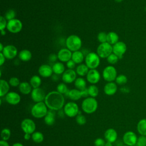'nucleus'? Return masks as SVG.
Here are the masks:
<instances>
[{
  "instance_id": "4",
  "label": "nucleus",
  "mask_w": 146,
  "mask_h": 146,
  "mask_svg": "<svg viewBox=\"0 0 146 146\" xmlns=\"http://www.w3.org/2000/svg\"><path fill=\"white\" fill-rule=\"evenodd\" d=\"M47 112V107L43 102L36 103L32 107L31 110V113L32 116L38 119L44 117Z\"/></svg>"
},
{
  "instance_id": "25",
  "label": "nucleus",
  "mask_w": 146,
  "mask_h": 146,
  "mask_svg": "<svg viewBox=\"0 0 146 146\" xmlns=\"http://www.w3.org/2000/svg\"><path fill=\"white\" fill-rule=\"evenodd\" d=\"M19 59L23 62H28L32 58V54L29 50L24 49L21 50L18 54Z\"/></svg>"
},
{
  "instance_id": "31",
  "label": "nucleus",
  "mask_w": 146,
  "mask_h": 146,
  "mask_svg": "<svg viewBox=\"0 0 146 146\" xmlns=\"http://www.w3.org/2000/svg\"><path fill=\"white\" fill-rule=\"evenodd\" d=\"M68 97L72 100H78L82 96L80 90L78 89H72L70 90Z\"/></svg>"
},
{
  "instance_id": "53",
  "label": "nucleus",
  "mask_w": 146,
  "mask_h": 146,
  "mask_svg": "<svg viewBox=\"0 0 146 146\" xmlns=\"http://www.w3.org/2000/svg\"><path fill=\"white\" fill-rule=\"evenodd\" d=\"M12 146H24L22 144L20 143H15L12 145Z\"/></svg>"
},
{
  "instance_id": "57",
  "label": "nucleus",
  "mask_w": 146,
  "mask_h": 146,
  "mask_svg": "<svg viewBox=\"0 0 146 146\" xmlns=\"http://www.w3.org/2000/svg\"><path fill=\"white\" fill-rule=\"evenodd\" d=\"M115 1L117 3H120V2H121L123 1V0H115Z\"/></svg>"
},
{
  "instance_id": "22",
  "label": "nucleus",
  "mask_w": 146,
  "mask_h": 146,
  "mask_svg": "<svg viewBox=\"0 0 146 146\" xmlns=\"http://www.w3.org/2000/svg\"><path fill=\"white\" fill-rule=\"evenodd\" d=\"M44 123L48 125H52L55 121V111L50 110L48 111L46 115L44 117Z\"/></svg>"
},
{
  "instance_id": "56",
  "label": "nucleus",
  "mask_w": 146,
  "mask_h": 146,
  "mask_svg": "<svg viewBox=\"0 0 146 146\" xmlns=\"http://www.w3.org/2000/svg\"><path fill=\"white\" fill-rule=\"evenodd\" d=\"M1 33L2 35H5V34H6V31H5V30H1Z\"/></svg>"
},
{
  "instance_id": "17",
  "label": "nucleus",
  "mask_w": 146,
  "mask_h": 146,
  "mask_svg": "<svg viewBox=\"0 0 146 146\" xmlns=\"http://www.w3.org/2000/svg\"><path fill=\"white\" fill-rule=\"evenodd\" d=\"M72 52L68 48H63L60 49L57 54L58 59L62 62H67L71 59Z\"/></svg>"
},
{
  "instance_id": "55",
  "label": "nucleus",
  "mask_w": 146,
  "mask_h": 146,
  "mask_svg": "<svg viewBox=\"0 0 146 146\" xmlns=\"http://www.w3.org/2000/svg\"><path fill=\"white\" fill-rule=\"evenodd\" d=\"M3 48H4V47H3V44H2V43H0V51H1V52H2Z\"/></svg>"
},
{
  "instance_id": "36",
  "label": "nucleus",
  "mask_w": 146,
  "mask_h": 146,
  "mask_svg": "<svg viewBox=\"0 0 146 146\" xmlns=\"http://www.w3.org/2000/svg\"><path fill=\"white\" fill-rule=\"evenodd\" d=\"M10 136H11V131L9 128H5L2 130L1 133V136L2 140L7 141L10 139Z\"/></svg>"
},
{
  "instance_id": "35",
  "label": "nucleus",
  "mask_w": 146,
  "mask_h": 146,
  "mask_svg": "<svg viewBox=\"0 0 146 146\" xmlns=\"http://www.w3.org/2000/svg\"><path fill=\"white\" fill-rule=\"evenodd\" d=\"M89 96L92 98L96 97L99 94V89L97 86L94 84L91 85L88 88Z\"/></svg>"
},
{
  "instance_id": "14",
  "label": "nucleus",
  "mask_w": 146,
  "mask_h": 146,
  "mask_svg": "<svg viewBox=\"0 0 146 146\" xmlns=\"http://www.w3.org/2000/svg\"><path fill=\"white\" fill-rule=\"evenodd\" d=\"M1 52H2L6 59H13L17 56L18 50L15 46L9 44L4 46V48Z\"/></svg>"
},
{
  "instance_id": "23",
  "label": "nucleus",
  "mask_w": 146,
  "mask_h": 146,
  "mask_svg": "<svg viewBox=\"0 0 146 146\" xmlns=\"http://www.w3.org/2000/svg\"><path fill=\"white\" fill-rule=\"evenodd\" d=\"M19 91L24 95H27L31 92L32 87L31 84L26 82H21L19 86Z\"/></svg>"
},
{
  "instance_id": "49",
  "label": "nucleus",
  "mask_w": 146,
  "mask_h": 146,
  "mask_svg": "<svg viewBox=\"0 0 146 146\" xmlns=\"http://www.w3.org/2000/svg\"><path fill=\"white\" fill-rule=\"evenodd\" d=\"M5 56L2 54V52H0V66H2L5 62Z\"/></svg>"
},
{
  "instance_id": "45",
  "label": "nucleus",
  "mask_w": 146,
  "mask_h": 146,
  "mask_svg": "<svg viewBox=\"0 0 146 146\" xmlns=\"http://www.w3.org/2000/svg\"><path fill=\"white\" fill-rule=\"evenodd\" d=\"M7 22L6 21V19L5 18V17L1 16L0 19V30H3L7 27Z\"/></svg>"
},
{
  "instance_id": "50",
  "label": "nucleus",
  "mask_w": 146,
  "mask_h": 146,
  "mask_svg": "<svg viewBox=\"0 0 146 146\" xmlns=\"http://www.w3.org/2000/svg\"><path fill=\"white\" fill-rule=\"evenodd\" d=\"M57 58H58V56L55 54H51L49 56V60L50 61H51L52 62H54L56 61Z\"/></svg>"
},
{
  "instance_id": "32",
  "label": "nucleus",
  "mask_w": 146,
  "mask_h": 146,
  "mask_svg": "<svg viewBox=\"0 0 146 146\" xmlns=\"http://www.w3.org/2000/svg\"><path fill=\"white\" fill-rule=\"evenodd\" d=\"M42 80L40 78L38 75L33 76L30 80V84L33 88H39L41 85Z\"/></svg>"
},
{
  "instance_id": "19",
  "label": "nucleus",
  "mask_w": 146,
  "mask_h": 146,
  "mask_svg": "<svg viewBox=\"0 0 146 146\" xmlns=\"http://www.w3.org/2000/svg\"><path fill=\"white\" fill-rule=\"evenodd\" d=\"M52 68L48 64H42L38 68L39 74L43 78H48L52 75Z\"/></svg>"
},
{
  "instance_id": "44",
  "label": "nucleus",
  "mask_w": 146,
  "mask_h": 146,
  "mask_svg": "<svg viewBox=\"0 0 146 146\" xmlns=\"http://www.w3.org/2000/svg\"><path fill=\"white\" fill-rule=\"evenodd\" d=\"M107 34L105 32H100L98 35V40L101 43L107 42Z\"/></svg>"
},
{
  "instance_id": "24",
  "label": "nucleus",
  "mask_w": 146,
  "mask_h": 146,
  "mask_svg": "<svg viewBox=\"0 0 146 146\" xmlns=\"http://www.w3.org/2000/svg\"><path fill=\"white\" fill-rule=\"evenodd\" d=\"M10 90L9 83L5 80H0V96L2 97L6 95Z\"/></svg>"
},
{
  "instance_id": "47",
  "label": "nucleus",
  "mask_w": 146,
  "mask_h": 146,
  "mask_svg": "<svg viewBox=\"0 0 146 146\" xmlns=\"http://www.w3.org/2000/svg\"><path fill=\"white\" fill-rule=\"evenodd\" d=\"M75 64L76 63L72 60H70L69 61H68L67 63H66V65H67V67L68 68V69H72L74 68H75Z\"/></svg>"
},
{
  "instance_id": "13",
  "label": "nucleus",
  "mask_w": 146,
  "mask_h": 146,
  "mask_svg": "<svg viewBox=\"0 0 146 146\" xmlns=\"http://www.w3.org/2000/svg\"><path fill=\"white\" fill-rule=\"evenodd\" d=\"M112 52L118 56L119 59L123 58L124 54L127 50V46L125 43L121 41H119L115 44H113Z\"/></svg>"
},
{
  "instance_id": "58",
  "label": "nucleus",
  "mask_w": 146,
  "mask_h": 146,
  "mask_svg": "<svg viewBox=\"0 0 146 146\" xmlns=\"http://www.w3.org/2000/svg\"><path fill=\"white\" fill-rule=\"evenodd\" d=\"M122 146H129V145H125H125H122Z\"/></svg>"
},
{
  "instance_id": "8",
  "label": "nucleus",
  "mask_w": 146,
  "mask_h": 146,
  "mask_svg": "<svg viewBox=\"0 0 146 146\" xmlns=\"http://www.w3.org/2000/svg\"><path fill=\"white\" fill-rule=\"evenodd\" d=\"M102 75L103 79L106 81L108 82H112L115 80L117 77V71L113 66H108L104 68Z\"/></svg>"
},
{
  "instance_id": "26",
  "label": "nucleus",
  "mask_w": 146,
  "mask_h": 146,
  "mask_svg": "<svg viewBox=\"0 0 146 146\" xmlns=\"http://www.w3.org/2000/svg\"><path fill=\"white\" fill-rule=\"evenodd\" d=\"M137 131L141 135L146 136V118L139 121L137 124Z\"/></svg>"
},
{
  "instance_id": "41",
  "label": "nucleus",
  "mask_w": 146,
  "mask_h": 146,
  "mask_svg": "<svg viewBox=\"0 0 146 146\" xmlns=\"http://www.w3.org/2000/svg\"><path fill=\"white\" fill-rule=\"evenodd\" d=\"M119 58L117 55H116L115 54L112 53L111 55H110L107 58V62L111 64H114L116 63L118 61Z\"/></svg>"
},
{
  "instance_id": "28",
  "label": "nucleus",
  "mask_w": 146,
  "mask_h": 146,
  "mask_svg": "<svg viewBox=\"0 0 146 146\" xmlns=\"http://www.w3.org/2000/svg\"><path fill=\"white\" fill-rule=\"evenodd\" d=\"M71 59L76 64H80L83 62L84 59V55L83 52L80 51H74L72 54Z\"/></svg>"
},
{
  "instance_id": "29",
  "label": "nucleus",
  "mask_w": 146,
  "mask_h": 146,
  "mask_svg": "<svg viewBox=\"0 0 146 146\" xmlns=\"http://www.w3.org/2000/svg\"><path fill=\"white\" fill-rule=\"evenodd\" d=\"M119 42V36L118 35L113 31H111L107 34V42L110 44H115Z\"/></svg>"
},
{
  "instance_id": "40",
  "label": "nucleus",
  "mask_w": 146,
  "mask_h": 146,
  "mask_svg": "<svg viewBox=\"0 0 146 146\" xmlns=\"http://www.w3.org/2000/svg\"><path fill=\"white\" fill-rule=\"evenodd\" d=\"M76 122L79 124V125H84L86 122H87V120H86V117L82 115L81 113H78V115L76 116Z\"/></svg>"
},
{
  "instance_id": "39",
  "label": "nucleus",
  "mask_w": 146,
  "mask_h": 146,
  "mask_svg": "<svg viewBox=\"0 0 146 146\" xmlns=\"http://www.w3.org/2000/svg\"><path fill=\"white\" fill-rule=\"evenodd\" d=\"M15 16H16L15 11L13 9H9L6 12L5 15V18L6 19V20L10 21L14 19Z\"/></svg>"
},
{
  "instance_id": "43",
  "label": "nucleus",
  "mask_w": 146,
  "mask_h": 146,
  "mask_svg": "<svg viewBox=\"0 0 146 146\" xmlns=\"http://www.w3.org/2000/svg\"><path fill=\"white\" fill-rule=\"evenodd\" d=\"M9 83L12 87H17L20 84L19 79L17 77H11L9 81Z\"/></svg>"
},
{
  "instance_id": "7",
  "label": "nucleus",
  "mask_w": 146,
  "mask_h": 146,
  "mask_svg": "<svg viewBox=\"0 0 146 146\" xmlns=\"http://www.w3.org/2000/svg\"><path fill=\"white\" fill-rule=\"evenodd\" d=\"M63 111L65 115L70 117L76 116L79 112L78 104L73 102L66 103L64 106Z\"/></svg>"
},
{
  "instance_id": "20",
  "label": "nucleus",
  "mask_w": 146,
  "mask_h": 146,
  "mask_svg": "<svg viewBox=\"0 0 146 146\" xmlns=\"http://www.w3.org/2000/svg\"><path fill=\"white\" fill-rule=\"evenodd\" d=\"M104 138L107 141L114 143L117 137V133L113 128H108L104 132Z\"/></svg>"
},
{
  "instance_id": "15",
  "label": "nucleus",
  "mask_w": 146,
  "mask_h": 146,
  "mask_svg": "<svg viewBox=\"0 0 146 146\" xmlns=\"http://www.w3.org/2000/svg\"><path fill=\"white\" fill-rule=\"evenodd\" d=\"M76 79V72L72 69L66 70L62 76V79L64 83H71Z\"/></svg>"
},
{
  "instance_id": "10",
  "label": "nucleus",
  "mask_w": 146,
  "mask_h": 146,
  "mask_svg": "<svg viewBox=\"0 0 146 146\" xmlns=\"http://www.w3.org/2000/svg\"><path fill=\"white\" fill-rule=\"evenodd\" d=\"M21 127L25 133L33 134L35 131L36 125L32 119L26 118L22 121Z\"/></svg>"
},
{
  "instance_id": "11",
  "label": "nucleus",
  "mask_w": 146,
  "mask_h": 146,
  "mask_svg": "<svg viewBox=\"0 0 146 146\" xmlns=\"http://www.w3.org/2000/svg\"><path fill=\"white\" fill-rule=\"evenodd\" d=\"M137 137L135 132L131 131L126 132L123 136V143L129 146H135L136 144Z\"/></svg>"
},
{
  "instance_id": "3",
  "label": "nucleus",
  "mask_w": 146,
  "mask_h": 146,
  "mask_svg": "<svg viewBox=\"0 0 146 146\" xmlns=\"http://www.w3.org/2000/svg\"><path fill=\"white\" fill-rule=\"evenodd\" d=\"M82 42L79 36L76 35H71L68 36L66 40V45L67 48L71 51H76L82 47Z\"/></svg>"
},
{
  "instance_id": "16",
  "label": "nucleus",
  "mask_w": 146,
  "mask_h": 146,
  "mask_svg": "<svg viewBox=\"0 0 146 146\" xmlns=\"http://www.w3.org/2000/svg\"><path fill=\"white\" fill-rule=\"evenodd\" d=\"M86 78L89 83L94 84L99 82L100 79V74L97 70L91 69L87 74Z\"/></svg>"
},
{
  "instance_id": "1",
  "label": "nucleus",
  "mask_w": 146,
  "mask_h": 146,
  "mask_svg": "<svg viewBox=\"0 0 146 146\" xmlns=\"http://www.w3.org/2000/svg\"><path fill=\"white\" fill-rule=\"evenodd\" d=\"M44 103L50 110L59 111L64 106V98L63 95L57 91H53L46 95Z\"/></svg>"
},
{
  "instance_id": "48",
  "label": "nucleus",
  "mask_w": 146,
  "mask_h": 146,
  "mask_svg": "<svg viewBox=\"0 0 146 146\" xmlns=\"http://www.w3.org/2000/svg\"><path fill=\"white\" fill-rule=\"evenodd\" d=\"M82 94V96L84 97V98H88L87 96L89 95L88 94V88H85L82 90H80Z\"/></svg>"
},
{
  "instance_id": "51",
  "label": "nucleus",
  "mask_w": 146,
  "mask_h": 146,
  "mask_svg": "<svg viewBox=\"0 0 146 146\" xmlns=\"http://www.w3.org/2000/svg\"><path fill=\"white\" fill-rule=\"evenodd\" d=\"M0 146H10L9 144L7 143V141L1 140L0 141Z\"/></svg>"
},
{
  "instance_id": "21",
  "label": "nucleus",
  "mask_w": 146,
  "mask_h": 146,
  "mask_svg": "<svg viewBox=\"0 0 146 146\" xmlns=\"http://www.w3.org/2000/svg\"><path fill=\"white\" fill-rule=\"evenodd\" d=\"M117 90V85L115 83L108 82L107 83L104 87V93L109 96H111L114 95Z\"/></svg>"
},
{
  "instance_id": "30",
  "label": "nucleus",
  "mask_w": 146,
  "mask_h": 146,
  "mask_svg": "<svg viewBox=\"0 0 146 146\" xmlns=\"http://www.w3.org/2000/svg\"><path fill=\"white\" fill-rule=\"evenodd\" d=\"M89 68L87 66L86 64H79L76 69V74L80 76H84L85 75H87L89 71Z\"/></svg>"
},
{
  "instance_id": "38",
  "label": "nucleus",
  "mask_w": 146,
  "mask_h": 146,
  "mask_svg": "<svg viewBox=\"0 0 146 146\" xmlns=\"http://www.w3.org/2000/svg\"><path fill=\"white\" fill-rule=\"evenodd\" d=\"M57 91L61 94H66V93L68 91V89L67 88V86L64 83H59L56 87Z\"/></svg>"
},
{
  "instance_id": "12",
  "label": "nucleus",
  "mask_w": 146,
  "mask_h": 146,
  "mask_svg": "<svg viewBox=\"0 0 146 146\" xmlns=\"http://www.w3.org/2000/svg\"><path fill=\"white\" fill-rule=\"evenodd\" d=\"M46 94L44 90L40 88H34L31 92V97L35 103L42 102L44 101Z\"/></svg>"
},
{
  "instance_id": "27",
  "label": "nucleus",
  "mask_w": 146,
  "mask_h": 146,
  "mask_svg": "<svg viewBox=\"0 0 146 146\" xmlns=\"http://www.w3.org/2000/svg\"><path fill=\"white\" fill-rule=\"evenodd\" d=\"M53 72L56 75L63 74L65 71V67L64 64L62 62H56L55 63L52 67Z\"/></svg>"
},
{
  "instance_id": "37",
  "label": "nucleus",
  "mask_w": 146,
  "mask_h": 146,
  "mask_svg": "<svg viewBox=\"0 0 146 146\" xmlns=\"http://www.w3.org/2000/svg\"><path fill=\"white\" fill-rule=\"evenodd\" d=\"M116 83L119 85H124L127 83L128 79L127 77L123 74H120L117 76L115 79Z\"/></svg>"
},
{
  "instance_id": "5",
  "label": "nucleus",
  "mask_w": 146,
  "mask_h": 146,
  "mask_svg": "<svg viewBox=\"0 0 146 146\" xmlns=\"http://www.w3.org/2000/svg\"><path fill=\"white\" fill-rule=\"evenodd\" d=\"M85 63L91 69H96L100 64V57L94 52H91L85 57Z\"/></svg>"
},
{
  "instance_id": "18",
  "label": "nucleus",
  "mask_w": 146,
  "mask_h": 146,
  "mask_svg": "<svg viewBox=\"0 0 146 146\" xmlns=\"http://www.w3.org/2000/svg\"><path fill=\"white\" fill-rule=\"evenodd\" d=\"M5 100L10 104L17 105L21 101V96L17 92H9L5 95Z\"/></svg>"
},
{
  "instance_id": "34",
  "label": "nucleus",
  "mask_w": 146,
  "mask_h": 146,
  "mask_svg": "<svg viewBox=\"0 0 146 146\" xmlns=\"http://www.w3.org/2000/svg\"><path fill=\"white\" fill-rule=\"evenodd\" d=\"M31 138L35 143H40L44 140V136L42 132L39 131H35L31 134Z\"/></svg>"
},
{
  "instance_id": "42",
  "label": "nucleus",
  "mask_w": 146,
  "mask_h": 146,
  "mask_svg": "<svg viewBox=\"0 0 146 146\" xmlns=\"http://www.w3.org/2000/svg\"><path fill=\"white\" fill-rule=\"evenodd\" d=\"M135 146H146V136L141 135L137 137V142Z\"/></svg>"
},
{
  "instance_id": "9",
  "label": "nucleus",
  "mask_w": 146,
  "mask_h": 146,
  "mask_svg": "<svg viewBox=\"0 0 146 146\" xmlns=\"http://www.w3.org/2000/svg\"><path fill=\"white\" fill-rule=\"evenodd\" d=\"M23 25L22 22L18 19L14 18L13 19L8 21L6 29L11 33H18L22 29Z\"/></svg>"
},
{
  "instance_id": "33",
  "label": "nucleus",
  "mask_w": 146,
  "mask_h": 146,
  "mask_svg": "<svg viewBox=\"0 0 146 146\" xmlns=\"http://www.w3.org/2000/svg\"><path fill=\"white\" fill-rule=\"evenodd\" d=\"M75 86L76 89L79 90H82L86 88V82L82 78H78L75 80Z\"/></svg>"
},
{
  "instance_id": "2",
  "label": "nucleus",
  "mask_w": 146,
  "mask_h": 146,
  "mask_svg": "<svg viewBox=\"0 0 146 146\" xmlns=\"http://www.w3.org/2000/svg\"><path fill=\"white\" fill-rule=\"evenodd\" d=\"M98 106L97 100L95 98L88 97L83 100L82 103V108L83 111L88 114L95 112Z\"/></svg>"
},
{
  "instance_id": "6",
  "label": "nucleus",
  "mask_w": 146,
  "mask_h": 146,
  "mask_svg": "<svg viewBox=\"0 0 146 146\" xmlns=\"http://www.w3.org/2000/svg\"><path fill=\"white\" fill-rule=\"evenodd\" d=\"M113 51V47L108 42L100 43L97 48V54L101 58H107Z\"/></svg>"
},
{
  "instance_id": "46",
  "label": "nucleus",
  "mask_w": 146,
  "mask_h": 146,
  "mask_svg": "<svg viewBox=\"0 0 146 146\" xmlns=\"http://www.w3.org/2000/svg\"><path fill=\"white\" fill-rule=\"evenodd\" d=\"M106 142L102 138H97L94 141L95 146H104Z\"/></svg>"
},
{
  "instance_id": "54",
  "label": "nucleus",
  "mask_w": 146,
  "mask_h": 146,
  "mask_svg": "<svg viewBox=\"0 0 146 146\" xmlns=\"http://www.w3.org/2000/svg\"><path fill=\"white\" fill-rule=\"evenodd\" d=\"M104 146H112V144L111 142L107 141V142H106V144H105Z\"/></svg>"
},
{
  "instance_id": "52",
  "label": "nucleus",
  "mask_w": 146,
  "mask_h": 146,
  "mask_svg": "<svg viewBox=\"0 0 146 146\" xmlns=\"http://www.w3.org/2000/svg\"><path fill=\"white\" fill-rule=\"evenodd\" d=\"M31 134L25 133V135H24V139H25V140H29L31 138Z\"/></svg>"
}]
</instances>
